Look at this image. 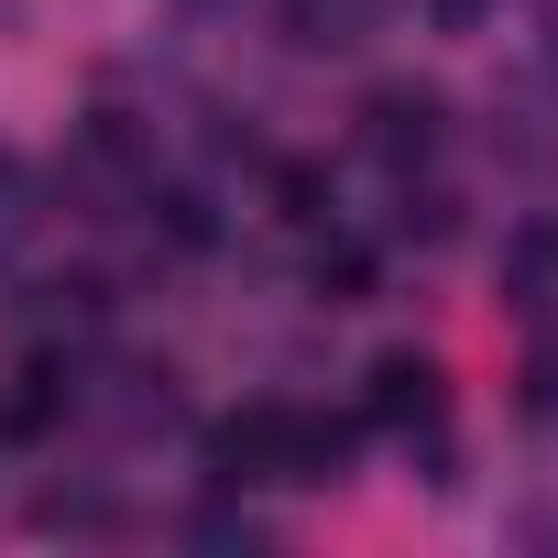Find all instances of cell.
Returning a JSON list of instances; mask_svg holds the SVG:
<instances>
[{
  "label": "cell",
  "mask_w": 558,
  "mask_h": 558,
  "mask_svg": "<svg viewBox=\"0 0 558 558\" xmlns=\"http://www.w3.org/2000/svg\"><path fill=\"white\" fill-rule=\"evenodd\" d=\"M340 460H351V427L318 416V405H286V395H263V405L208 427V482L219 493H263V482L318 493V482H340Z\"/></svg>",
  "instance_id": "1"
},
{
  "label": "cell",
  "mask_w": 558,
  "mask_h": 558,
  "mask_svg": "<svg viewBox=\"0 0 558 558\" xmlns=\"http://www.w3.org/2000/svg\"><path fill=\"white\" fill-rule=\"evenodd\" d=\"M438 143H449V99H438V88L395 77V88H373V99H362V154H373V165L416 175V165H438Z\"/></svg>",
  "instance_id": "2"
},
{
  "label": "cell",
  "mask_w": 558,
  "mask_h": 558,
  "mask_svg": "<svg viewBox=\"0 0 558 558\" xmlns=\"http://www.w3.org/2000/svg\"><path fill=\"white\" fill-rule=\"evenodd\" d=\"M362 416H373V427H395V438H416V427L438 438V427H449V373H438L427 351H384V362H373Z\"/></svg>",
  "instance_id": "3"
},
{
  "label": "cell",
  "mask_w": 558,
  "mask_h": 558,
  "mask_svg": "<svg viewBox=\"0 0 558 558\" xmlns=\"http://www.w3.org/2000/svg\"><path fill=\"white\" fill-rule=\"evenodd\" d=\"M274 34L296 56H362L384 34V0H274Z\"/></svg>",
  "instance_id": "4"
},
{
  "label": "cell",
  "mask_w": 558,
  "mask_h": 558,
  "mask_svg": "<svg viewBox=\"0 0 558 558\" xmlns=\"http://www.w3.org/2000/svg\"><path fill=\"white\" fill-rule=\"evenodd\" d=\"M504 296H514L525 318H558V219H525V230L504 241Z\"/></svg>",
  "instance_id": "5"
},
{
  "label": "cell",
  "mask_w": 558,
  "mask_h": 558,
  "mask_svg": "<svg viewBox=\"0 0 558 558\" xmlns=\"http://www.w3.org/2000/svg\"><path fill=\"white\" fill-rule=\"evenodd\" d=\"M34 241H45V175H34L12 143H0V274H12Z\"/></svg>",
  "instance_id": "6"
},
{
  "label": "cell",
  "mask_w": 558,
  "mask_h": 558,
  "mask_svg": "<svg viewBox=\"0 0 558 558\" xmlns=\"http://www.w3.org/2000/svg\"><path fill=\"white\" fill-rule=\"evenodd\" d=\"M34 525H45V536H110V525H121V504H110V493H88V482H56V493H34Z\"/></svg>",
  "instance_id": "7"
},
{
  "label": "cell",
  "mask_w": 558,
  "mask_h": 558,
  "mask_svg": "<svg viewBox=\"0 0 558 558\" xmlns=\"http://www.w3.org/2000/svg\"><path fill=\"white\" fill-rule=\"evenodd\" d=\"M263 536H274V525H263L252 504H197V514H186V547H263Z\"/></svg>",
  "instance_id": "8"
},
{
  "label": "cell",
  "mask_w": 558,
  "mask_h": 558,
  "mask_svg": "<svg viewBox=\"0 0 558 558\" xmlns=\"http://www.w3.org/2000/svg\"><path fill=\"white\" fill-rule=\"evenodd\" d=\"M493 12H504V0H427V34L471 45V34H493Z\"/></svg>",
  "instance_id": "9"
},
{
  "label": "cell",
  "mask_w": 558,
  "mask_h": 558,
  "mask_svg": "<svg viewBox=\"0 0 558 558\" xmlns=\"http://www.w3.org/2000/svg\"><path fill=\"white\" fill-rule=\"evenodd\" d=\"M175 12H186V23H230V12H241V0H175Z\"/></svg>",
  "instance_id": "10"
}]
</instances>
